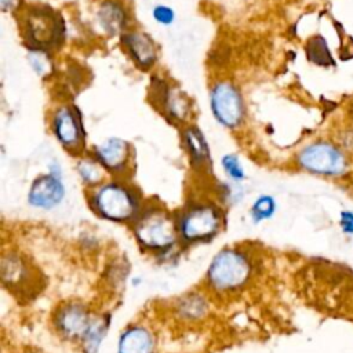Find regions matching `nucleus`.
Returning a JSON list of instances; mask_svg holds the SVG:
<instances>
[{"label":"nucleus","mask_w":353,"mask_h":353,"mask_svg":"<svg viewBox=\"0 0 353 353\" xmlns=\"http://www.w3.org/2000/svg\"><path fill=\"white\" fill-rule=\"evenodd\" d=\"M19 30L26 47L54 51L66 37L63 18L48 6H28L18 12Z\"/></svg>","instance_id":"f257e3e1"},{"label":"nucleus","mask_w":353,"mask_h":353,"mask_svg":"<svg viewBox=\"0 0 353 353\" xmlns=\"http://www.w3.org/2000/svg\"><path fill=\"white\" fill-rule=\"evenodd\" d=\"M296 163L303 171L324 178H345L350 172L347 152L325 139L306 143L298 152Z\"/></svg>","instance_id":"f03ea898"},{"label":"nucleus","mask_w":353,"mask_h":353,"mask_svg":"<svg viewBox=\"0 0 353 353\" xmlns=\"http://www.w3.org/2000/svg\"><path fill=\"white\" fill-rule=\"evenodd\" d=\"M148 99L170 123L189 124L193 114V101L176 83L160 73H152L148 85Z\"/></svg>","instance_id":"7ed1b4c3"},{"label":"nucleus","mask_w":353,"mask_h":353,"mask_svg":"<svg viewBox=\"0 0 353 353\" xmlns=\"http://www.w3.org/2000/svg\"><path fill=\"white\" fill-rule=\"evenodd\" d=\"M208 108L214 120L226 130L240 128L247 119L241 88L230 79H216L208 87Z\"/></svg>","instance_id":"20e7f679"},{"label":"nucleus","mask_w":353,"mask_h":353,"mask_svg":"<svg viewBox=\"0 0 353 353\" xmlns=\"http://www.w3.org/2000/svg\"><path fill=\"white\" fill-rule=\"evenodd\" d=\"M251 274V263L237 250L225 248L211 261L207 277L208 283L219 291H233L243 287Z\"/></svg>","instance_id":"39448f33"},{"label":"nucleus","mask_w":353,"mask_h":353,"mask_svg":"<svg viewBox=\"0 0 353 353\" xmlns=\"http://www.w3.org/2000/svg\"><path fill=\"white\" fill-rule=\"evenodd\" d=\"M134 234L143 248L161 251L172 247L176 241V226L165 211L150 208L137 218Z\"/></svg>","instance_id":"423d86ee"},{"label":"nucleus","mask_w":353,"mask_h":353,"mask_svg":"<svg viewBox=\"0 0 353 353\" xmlns=\"http://www.w3.org/2000/svg\"><path fill=\"white\" fill-rule=\"evenodd\" d=\"M92 205L101 216L114 222H125L137 216L139 201L125 185L109 182L98 188L92 197Z\"/></svg>","instance_id":"0eeeda50"},{"label":"nucleus","mask_w":353,"mask_h":353,"mask_svg":"<svg viewBox=\"0 0 353 353\" xmlns=\"http://www.w3.org/2000/svg\"><path fill=\"white\" fill-rule=\"evenodd\" d=\"M50 128L63 149L72 153L83 150L85 131L77 106L72 103L57 105L50 114Z\"/></svg>","instance_id":"6e6552de"},{"label":"nucleus","mask_w":353,"mask_h":353,"mask_svg":"<svg viewBox=\"0 0 353 353\" xmlns=\"http://www.w3.org/2000/svg\"><path fill=\"white\" fill-rule=\"evenodd\" d=\"M221 223L222 216L218 208L210 204H199L182 215L179 232L182 239L189 243L204 241L218 233Z\"/></svg>","instance_id":"1a4fd4ad"},{"label":"nucleus","mask_w":353,"mask_h":353,"mask_svg":"<svg viewBox=\"0 0 353 353\" xmlns=\"http://www.w3.org/2000/svg\"><path fill=\"white\" fill-rule=\"evenodd\" d=\"M119 44L131 63L141 72H152L159 62L156 40L139 28H130L119 37Z\"/></svg>","instance_id":"9d476101"},{"label":"nucleus","mask_w":353,"mask_h":353,"mask_svg":"<svg viewBox=\"0 0 353 353\" xmlns=\"http://www.w3.org/2000/svg\"><path fill=\"white\" fill-rule=\"evenodd\" d=\"M99 30L108 37H120L131 28V14L121 0H101L95 10Z\"/></svg>","instance_id":"9b49d317"},{"label":"nucleus","mask_w":353,"mask_h":353,"mask_svg":"<svg viewBox=\"0 0 353 353\" xmlns=\"http://www.w3.org/2000/svg\"><path fill=\"white\" fill-rule=\"evenodd\" d=\"M65 196V186L61 181L59 172L54 170L48 174L37 176L28 193L30 205L41 210H50L58 205Z\"/></svg>","instance_id":"f8f14e48"},{"label":"nucleus","mask_w":353,"mask_h":353,"mask_svg":"<svg viewBox=\"0 0 353 353\" xmlns=\"http://www.w3.org/2000/svg\"><path fill=\"white\" fill-rule=\"evenodd\" d=\"M132 149L128 141L110 137L94 148V159L108 171L121 172L130 163Z\"/></svg>","instance_id":"ddd939ff"},{"label":"nucleus","mask_w":353,"mask_h":353,"mask_svg":"<svg viewBox=\"0 0 353 353\" xmlns=\"http://www.w3.org/2000/svg\"><path fill=\"white\" fill-rule=\"evenodd\" d=\"M91 320L87 310L80 303H68L55 316V325L59 332L70 339L83 338Z\"/></svg>","instance_id":"4468645a"},{"label":"nucleus","mask_w":353,"mask_h":353,"mask_svg":"<svg viewBox=\"0 0 353 353\" xmlns=\"http://www.w3.org/2000/svg\"><path fill=\"white\" fill-rule=\"evenodd\" d=\"M181 135L192 164L197 168L208 167L211 163V153L203 131L196 124H186L183 125Z\"/></svg>","instance_id":"2eb2a0df"},{"label":"nucleus","mask_w":353,"mask_h":353,"mask_svg":"<svg viewBox=\"0 0 353 353\" xmlns=\"http://www.w3.org/2000/svg\"><path fill=\"white\" fill-rule=\"evenodd\" d=\"M117 353H154V339L145 327H130L119 339Z\"/></svg>","instance_id":"dca6fc26"},{"label":"nucleus","mask_w":353,"mask_h":353,"mask_svg":"<svg viewBox=\"0 0 353 353\" xmlns=\"http://www.w3.org/2000/svg\"><path fill=\"white\" fill-rule=\"evenodd\" d=\"M51 52L52 51L44 50V48L28 47V51H26L28 65L30 66L32 72L40 79H48L55 70V63Z\"/></svg>","instance_id":"f3484780"},{"label":"nucleus","mask_w":353,"mask_h":353,"mask_svg":"<svg viewBox=\"0 0 353 353\" xmlns=\"http://www.w3.org/2000/svg\"><path fill=\"white\" fill-rule=\"evenodd\" d=\"M106 332V321L101 319L91 320L87 331L84 332L81 341L84 342V349L87 353H95L101 341L103 339V335Z\"/></svg>","instance_id":"a211bd4d"},{"label":"nucleus","mask_w":353,"mask_h":353,"mask_svg":"<svg viewBox=\"0 0 353 353\" xmlns=\"http://www.w3.org/2000/svg\"><path fill=\"white\" fill-rule=\"evenodd\" d=\"M276 208H277L276 200L269 194H262L254 201L251 207V218L255 222L269 219L276 212Z\"/></svg>","instance_id":"6ab92c4d"},{"label":"nucleus","mask_w":353,"mask_h":353,"mask_svg":"<svg viewBox=\"0 0 353 353\" xmlns=\"http://www.w3.org/2000/svg\"><path fill=\"white\" fill-rule=\"evenodd\" d=\"M79 174L87 183H95L102 176V170H105L97 159H83L77 165Z\"/></svg>","instance_id":"aec40b11"},{"label":"nucleus","mask_w":353,"mask_h":353,"mask_svg":"<svg viewBox=\"0 0 353 353\" xmlns=\"http://www.w3.org/2000/svg\"><path fill=\"white\" fill-rule=\"evenodd\" d=\"M150 17L154 21V23H157L159 26L168 28V26L174 25L175 19H176V12L171 6L164 4V3H159V4L152 7Z\"/></svg>","instance_id":"412c9836"},{"label":"nucleus","mask_w":353,"mask_h":353,"mask_svg":"<svg viewBox=\"0 0 353 353\" xmlns=\"http://www.w3.org/2000/svg\"><path fill=\"white\" fill-rule=\"evenodd\" d=\"M222 167L228 176H230L234 181H241L245 178V172L240 163V159L233 153H228L222 157Z\"/></svg>","instance_id":"4be33fe9"},{"label":"nucleus","mask_w":353,"mask_h":353,"mask_svg":"<svg viewBox=\"0 0 353 353\" xmlns=\"http://www.w3.org/2000/svg\"><path fill=\"white\" fill-rule=\"evenodd\" d=\"M181 312L186 317H199L205 312V302L200 296H189L181 303Z\"/></svg>","instance_id":"5701e85b"},{"label":"nucleus","mask_w":353,"mask_h":353,"mask_svg":"<svg viewBox=\"0 0 353 353\" xmlns=\"http://www.w3.org/2000/svg\"><path fill=\"white\" fill-rule=\"evenodd\" d=\"M338 226L345 236H353V210H342L339 212Z\"/></svg>","instance_id":"b1692460"},{"label":"nucleus","mask_w":353,"mask_h":353,"mask_svg":"<svg viewBox=\"0 0 353 353\" xmlns=\"http://www.w3.org/2000/svg\"><path fill=\"white\" fill-rule=\"evenodd\" d=\"M0 8L4 14L19 12L22 10V0H0Z\"/></svg>","instance_id":"393cba45"},{"label":"nucleus","mask_w":353,"mask_h":353,"mask_svg":"<svg viewBox=\"0 0 353 353\" xmlns=\"http://www.w3.org/2000/svg\"><path fill=\"white\" fill-rule=\"evenodd\" d=\"M352 188H353V182H352Z\"/></svg>","instance_id":"a878e982"}]
</instances>
